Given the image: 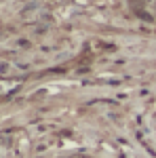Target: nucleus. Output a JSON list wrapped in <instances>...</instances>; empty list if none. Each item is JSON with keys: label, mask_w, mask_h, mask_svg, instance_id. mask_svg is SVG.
<instances>
[]
</instances>
